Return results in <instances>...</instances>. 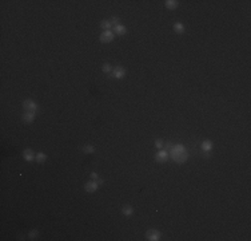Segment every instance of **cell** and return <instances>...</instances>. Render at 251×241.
I'll list each match as a JSON object with an SVG mask.
<instances>
[{
    "instance_id": "8fae6325",
    "label": "cell",
    "mask_w": 251,
    "mask_h": 241,
    "mask_svg": "<svg viewBox=\"0 0 251 241\" xmlns=\"http://www.w3.org/2000/svg\"><path fill=\"white\" fill-rule=\"evenodd\" d=\"M126 32H127V28L124 27V26H122V24L115 26V34L116 35H124Z\"/></svg>"
},
{
    "instance_id": "e0dca14e",
    "label": "cell",
    "mask_w": 251,
    "mask_h": 241,
    "mask_svg": "<svg viewBox=\"0 0 251 241\" xmlns=\"http://www.w3.org/2000/svg\"><path fill=\"white\" fill-rule=\"evenodd\" d=\"M38 236H39V230L38 229H34V230H31V232L28 233V238H30V240H36Z\"/></svg>"
},
{
    "instance_id": "44dd1931",
    "label": "cell",
    "mask_w": 251,
    "mask_h": 241,
    "mask_svg": "<svg viewBox=\"0 0 251 241\" xmlns=\"http://www.w3.org/2000/svg\"><path fill=\"white\" fill-rule=\"evenodd\" d=\"M110 23L118 26V24H119V19H118V18H112V19H110Z\"/></svg>"
},
{
    "instance_id": "8992f818",
    "label": "cell",
    "mask_w": 251,
    "mask_h": 241,
    "mask_svg": "<svg viewBox=\"0 0 251 241\" xmlns=\"http://www.w3.org/2000/svg\"><path fill=\"white\" fill-rule=\"evenodd\" d=\"M98 188H99V183H98L96 181H91V182H87L84 185L85 192H88V193H94V192H96Z\"/></svg>"
},
{
    "instance_id": "9c48e42d",
    "label": "cell",
    "mask_w": 251,
    "mask_h": 241,
    "mask_svg": "<svg viewBox=\"0 0 251 241\" xmlns=\"http://www.w3.org/2000/svg\"><path fill=\"white\" fill-rule=\"evenodd\" d=\"M35 119V113L34 111H26L23 115V120L26 123H32Z\"/></svg>"
},
{
    "instance_id": "7c38bea8",
    "label": "cell",
    "mask_w": 251,
    "mask_h": 241,
    "mask_svg": "<svg viewBox=\"0 0 251 241\" xmlns=\"http://www.w3.org/2000/svg\"><path fill=\"white\" fill-rule=\"evenodd\" d=\"M178 5H179V3L176 0H167L166 1V7L168 8V9H175Z\"/></svg>"
},
{
    "instance_id": "d6986e66",
    "label": "cell",
    "mask_w": 251,
    "mask_h": 241,
    "mask_svg": "<svg viewBox=\"0 0 251 241\" xmlns=\"http://www.w3.org/2000/svg\"><path fill=\"white\" fill-rule=\"evenodd\" d=\"M102 70H103V72H110V71L112 70V66L110 64V63H104L103 67H102Z\"/></svg>"
},
{
    "instance_id": "9a60e30c",
    "label": "cell",
    "mask_w": 251,
    "mask_h": 241,
    "mask_svg": "<svg viewBox=\"0 0 251 241\" xmlns=\"http://www.w3.org/2000/svg\"><path fill=\"white\" fill-rule=\"evenodd\" d=\"M35 160L38 161L39 163L46 162V161H47V154H44V153H38V156H36Z\"/></svg>"
},
{
    "instance_id": "5b68a950",
    "label": "cell",
    "mask_w": 251,
    "mask_h": 241,
    "mask_svg": "<svg viewBox=\"0 0 251 241\" xmlns=\"http://www.w3.org/2000/svg\"><path fill=\"white\" fill-rule=\"evenodd\" d=\"M114 40V34L111 31H103L100 35V42L102 43H111Z\"/></svg>"
},
{
    "instance_id": "ffe728a7",
    "label": "cell",
    "mask_w": 251,
    "mask_h": 241,
    "mask_svg": "<svg viewBox=\"0 0 251 241\" xmlns=\"http://www.w3.org/2000/svg\"><path fill=\"white\" fill-rule=\"evenodd\" d=\"M155 146L160 149V148L163 146V141H162V139H156V141H155Z\"/></svg>"
},
{
    "instance_id": "7a4b0ae2",
    "label": "cell",
    "mask_w": 251,
    "mask_h": 241,
    "mask_svg": "<svg viewBox=\"0 0 251 241\" xmlns=\"http://www.w3.org/2000/svg\"><path fill=\"white\" fill-rule=\"evenodd\" d=\"M23 107L26 111H34V113L38 110V105H36L32 99H26V101L23 102Z\"/></svg>"
},
{
    "instance_id": "6da1fadb",
    "label": "cell",
    "mask_w": 251,
    "mask_h": 241,
    "mask_svg": "<svg viewBox=\"0 0 251 241\" xmlns=\"http://www.w3.org/2000/svg\"><path fill=\"white\" fill-rule=\"evenodd\" d=\"M170 154H171V157H172V160L178 163L186 162L187 158H188V153L186 152L184 148H183L182 145H175V146H172Z\"/></svg>"
},
{
    "instance_id": "3957f363",
    "label": "cell",
    "mask_w": 251,
    "mask_h": 241,
    "mask_svg": "<svg viewBox=\"0 0 251 241\" xmlns=\"http://www.w3.org/2000/svg\"><path fill=\"white\" fill-rule=\"evenodd\" d=\"M146 238L148 241H159V240H160V233H159L158 230L151 229V230H148V232L146 233Z\"/></svg>"
},
{
    "instance_id": "5bb4252c",
    "label": "cell",
    "mask_w": 251,
    "mask_h": 241,
    "mask_svg": "<svg viewBox=\"0 0 251 241\" xmlns=\"http://www.w3.org/2000/svg\"><path fill=\"white\" fill-rule=\"evenodd\" d=\"M174 30H175V32H178V34H183V32H184V26L178 22V23L174 24Z\"/></svg>"
},
{
    "instance_id": "ba28073f",
    "label": "cell",
    "mask_w": 251,
    "mask_h": 241,
    "mask_svg": "<svg viewBox=\"0 0 251 241\" xmlns=\"http://www.w3.org/2000/svg\"><path fill=\"white\" fill-rule=\"evenodd\" d=\"M23 158L27 161V162H32L36 157L34 156V152H32L31 149H26V150L23 152Z\"/></svg>"
},
{
    "instance_id": "30bf717a",
    "label": "cell",
    "mask_w": 251,
    "mask_h": 241,
    "mask_svg": "<svg viewBox=\"0 0 251 241\" xmlns=\"http://www.w3.org/2000/svg\"><path fill=\"white\" fill-rule=\"evenodd\" d=\"M122 213H123L126 217H130V216L134 214V208L130 205H124L123 208H122Z\"/></svg>"
},
{
    "instance_id": "7402d4cb",
    "label": "cell",
    "mask_w": 251,
    "mask_h": 241,
    "mask_svg": "<svg viewBox=\"0 0 251 241\" xmlns=\"http://www.w3.org/2000/svg\"><path fill=\"white\" fill-rule=\"evenodd\" d=\"M89 175H91V178H92L94 181H95V179H98V173H95V171H92Z\"/></svg>"
},
{
    "instance_id": "ac0fdd59",
    "label": "cell",
    "mask_w": 251,
    "mask_h": 241,
    "mask_svg": "<svg viewBox=\"0 0 251 241\" xmlns=\"http://www.w3.org/2000/svg\"><path fill=\"white\" fill-rule=\"evenodd\" d=\"M83 153H85V154L95 153V148H94V146H84V148H83Z\"/></svg>"
},
{
    "instance_id": "277c9868",
    "label": "cell",
    "mask_w": 251,
    "mask_h": 241,
    "mask_svg": "<svg viewBox=\"0 0 251 241\" xmlns=\"http://www.w3.org/2000/svg\"><path fill=\"white\" fill-rule=\"evenodd\" d=\"M126 75V70H124L122 66H116L114 68V72H112V78H116V79H122Z\"/></svg>"
},
{
    "instance_id": "52a82bcc",
    "label": "cell",
    "mask_w": 251,
    "mask_h": 241,
    "mask_svg": "<svg viewBox=\"0 0 251 241\" xmlns=\"http://www.w3.org/2000/svg\"><path fill=\"white\" fill-rule=\"evenodd\" d=\"M155 160H156V162H159V163L166 162V161L168 160V153H167V152H164V150H162V152H159L158 154H156V157H155Z\"/></svg>"
},
{
    "instance_id": "4fadbf2b",
    "label": "cell",
    "mask_w": 251,
    "mask_h": 241,
    "mask_svg": "<svg viewBox=\"0 0 251 241\" xmlns=\"http://www.w3.org/2000/svg\"><path fill=\"white\" fill-rule=\"evenodd\" d=\"M202 149H203L205 152H211V149H213V142H211V141H205V142L202 144Z\"/></svg>"
},
{
    "instance_id": "2e32d148",
    "label": "cell",
    "mask_w": 251,
    "mask_h": 241,
    "mask_svg": "<svg viewBox=\"0 0 251 241\" xmlns=\"http://www.w3.org/2000/svg\"><path fill=\"white\" fill-rule=\"evenodd\" d=\"M100 27L104 30V31H110V28L112 27V24L110 23V20H103L100 23Z\"/></svg>"
}]
</instances>
